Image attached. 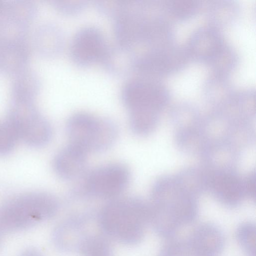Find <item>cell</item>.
<instances>
[{"label": "cell", "mask_w": 256, "mask_h": 256, "mask_svg": "<svg viewBox=\"0 0 256 256\" xmlns=\"http://www.w3.org/2000/svg\"><path fill=\"white\" fill-rule=\"evenodd\" d=\"M70 143L86 153L106 150L115 142L118 132L111 121L86 114H78L66 124Z\"/></svg>", "instance_id": "cell-2"}, {"label": "cell", "mask_w": 256, "mask_h": 256, "mask_svg": "<svg viewBox=\"0 0 256 256\" xmlns=\"http://www.w3.org/2000/svg\"><path fill=\"white\" fill-rule=\"evenodd\" d=\"M19 140L18 132L10 120L0 124V155L10 152Z\"/></svg>", "instance_id": "cell-6"}, {"label": "cell", "mask_w": 256, "mask_h": 256, "mask_svg": "<svg viewBox=\"0 0 256 256\" xmlns=\"http://www.w3.org/2000/svg\"><path fill=\"white\" fill-rule=\"evenodd\" d=\"M8 120L16 129L20 140L30 146H43L52 138V127L42 118L35 116H14Z\"/></svg>", "instance_id": "cell-4"}, {"label": "cell", "mask_w": 256, "mask_h": 256, "mask_svg": "<svg viewBox=\"0 0 256 256\" xmlns=\"http://www.w3.org/2000/svg\"><path fill=\"white\" fill-rule=\"evenodd\" d=\"M87 154L82 149L69 143L55 156L53 167L56 174L66 180L79 176L84 170Z\"/></svg>", "instance_id": "cell-5"}, {"label": "cell", "mask_w": 256, "mask_h": 256, "mask_svg": "<svg viewBox=\"0 0 256 256\" xmlns=\"http://www.w3.org/2000/svg\"><path fill=\"white\" fill-rule=\"evenodd\" d=\"M58 201L52 195L32 192L16 196L0 206V233L18 232L30 227L51 216Z\"/></svg>", "instance_id": "cell-1"}, {"label": "cell", "mask_w": 256, "mask_h": 256, "mask_svg": "<svg viewBox=\"0 0 256 256\" xmlns=\"http://www.w3.org/2000/svg\"><path fill=\"white\" fill-rule=\"evenodd\" d=\"M130 172L125 165L110 163L97 167L84 178V191L98 198H114L122 194L130 180Z\"/></svg>", "instance_id": "cell-3"}]
</instances>
